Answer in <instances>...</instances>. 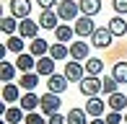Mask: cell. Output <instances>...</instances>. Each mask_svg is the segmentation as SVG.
<instances>
[{
	"instance_id": "cell-1",
	"label": "cell",
	"mask_w": 127,
	"mask_h": 124,
	"mask_svg": "<svg viewBox=\"0 0 127 124\" xmlns=\"http://www.w3.org/2000/svg\"><path fill=\"white\" fill-rule=\"evenodd\" d=\"M55 13L60 16V21H78L80 5L75 3V0H60V5L55 8Z\"/></svg>"
},
{
	"instance_id": "cell-2",
	"label": "cell",
	"mask_w": 127,
	"mask_h": 124,
	"mask_svg": "<svg viewBox=\"0 0 127 124\" xmlns=\"http://www.w3.org/2000/svg\"><path fill=\"white\" fill-rule=\"evenodd\" d=\"M104 91V83L101 78H94V75H86L83 80H80V93L88 96V98H94V96H99Z\"/></svg>"
},
{
	"instance_id": "cell-3",
	"label": "cell",
	"mask_w": 127,
	"mask_h": 124,
	"mask_svg": "<svg viewBox=\"0 0 127 124\" xmlns=\"http://www.w3.org/2000/svg\"><path fill=\"white\" fill-rule=\"evenodd\" d=\"M73 29H75V36L86 39V36H94V34H96V23H94L91 16H80L75 23H73Z\"/></svg>"
},
{
	"instance_id": "cell-4",
	"label": "cell",
	"mask_w": 127,
	"mask_h": 124,
	"mask_svg": "<svg viewBox=\"0 0 127 124\" xmlns=\"http://www.w3.org/2000/svg\"><path fill=\"white\" fill-rule=\"evenodd\" d=\"M60 103H62V101H60L57 93H44L42 96V114L47 116V119L52 114H60Z\"/></svg>"
},
{
	"instance_id": "cell-5",
	"label": "cell",
	"mask_w": 127,
	"mask_h": 124,
	"mask_svg": "<svg viewBox=\"0 0 127 124\" xmlns=\"http://www.w3.org/2000/svg\"><path fill=\"white\" fill-rule=\"evenodd\" d=\"M10 16L18 21H26L31 16V0H10Z\"/></svg>"
},
{
	"instance_id": "cell-6",
	"label": "cell",
	"mask_w": 127,
	"mask_h": 124,
	"mask_svg": "<svg viewBox=\"0 0 127 124\" xmlns=\"http://www.w3.org/2000/svg\"><path fill=\"white\" fill-rule=\"evenodd\" d=\"M83 70H86V65H83V62H67L62 75H65L70 83H80V80L86 78V75H83Z\"/></svg>"
},
{
	"instance_id": "cell-7",
	"label": "cell",
	"mask_w": 127,
	"mask_h": 124,
	"mask_svg": "<svg viewBox=\"0 0 127 124\" xmlns=\"http://www.w3.org/2000/svg\"><path fill=\"white\" fill-rule=\"evenodd\" d=\"M112 39H114V34L109 29H96V34L91 36V44L96 49H106V47H112Z\"/></svg>"
},
{
	"instance_id": "cell-8",
	"label": "cell",
	"mask_w": 127,
	"mask_h": 124,
	"mask_svg": "<svg viewBox=\"0 0 127 124\" xmlns=\"http://www.w3.org/2000/svg\"><path fill=\"white\" fill-rule=\"evenodd\" d=\"M67 83H70V80H67L65 75H57V72H55L52 78H47V93H57V96L65 93L67 91Z\"/></svg>"
},
{
	"instance_id": "cell-9",
	"label": "cell",
	"mask_w": 127,
	"mask_h": 124,
	"mask_svg": "<svg viewBox=\"0 0 127 124\" xmlns=\"http://www.w3.org/2000/svg\"><path fill=\"white\" fill-rule=\"evenodd\" d=\"M88 52H91L88 41H73V44H70V57H73V62H86V60H91Z\"/></svg>"
},
{
	"instance_id": "cell-10",
	"label": "cell",
	"mask_w": 127,
	"mask_h": 124,
	"mask_svg": "<svg viewBox=\"0 0 127 124\" xmlns=\"http://www.w3.org/2000/svg\"><path fill=\"white\" fill-rule=\"evenodd\" d=\"M39 34V21H31V18H26V21H21L18 23V36H24V39H39L36 36Z\"/></svg>"
},
{
	"instance_id": "cell-11",
	"label": "cell",
	"mask_w": 127,
	"mask_h": 124,
	"mask_svg": "<svg viewBox=\"0 0 127 124\" xmlns=\"http://www.w3.org/2000/svg\"><path fill=\"white\" fill-rule=\"evenodd\" d=\"M16 67H18L21 72H36V57H34L31 52H24L16 57Z\"/></svg>"
},
{
	"instance_id": "cell-12",
	"label": "cell",
	"mask_w": 127,
	"mask_h": 124,
	"mask_svg": "<svg viewBox=\"0 0 127 124\" xmlns=\"http://www.w3.org/2000/svg\"><path fill=\"white\" fill-rule=\"evenodd\" d=\"M104 106H106V103H104L99 96H94V98H88V101H86V106H83V109H86V114H88V116H94V119H101Z\"/></svg>"
},
{
	"instance_id": "cell-13",
	"label": "cell",
	"mask_w": 127,
	"mask_h": 124,
	"mask_svg": "<svg viewBox=\"0 0 127 124\" xmlns=\"http://www.w3.org/2000/svg\"><path fill=\"white\" fill-rule=\"evenodd\" d=\"M55 65H57V62L52 60L49 54H47V57H42V60H36V75L52 78V75H55Z\"/></svg>"
},
{
	"instance_id": "cell-14",
	"label": "cell",
	"mask_w": 127,
	"mask_h": 124,
	"mask_svg": "<svg viewBox=\"0 0 127 124\" xmlns=\"http://www.w3.org/2000/svg\"><path fill=\"white\" fill-rule=\"evenodd\" d=\"M49 49H52V44H49V41H44V39H34V41L29 44V52H31L36 60L47 57V54H49Z\"/></svg>"
},
{
	"instance_id": "cell-15",
	"label": "cell",
	"mask_w": 127,
	"mask_h": 124,
	"mask_svg": "<svg viewBox=\"0 0 127 124\" xmlns=\"http://www.w3.org/2000/svg\"><path fill=\"white\" fill-rule=\"evenodd\" d=\"M21 109H24L26 114H31V111L42 109V98H39L36 93H24L21 96Z\"/></svg>"
},
{
	"instance_id": "cell-16",
	"label": "cell",
	"mask_w": 127,
	"mask_h": 124,
	"mask_svg": "<svg viewBox=\"0 0 127 124\" xmlns=\"http://www.w3.org/2000/svg\"><path fill=\"white\" fill-rule=\"evenodd\" d=\"M5 124H21L26 122V111L21 109V106H8V111H5Z\"/></svg>"
},
{
	"instance_id": "cell-17",
	"label": "cell",
	"mask_w": 127,
	"mask_h": 124,
	"mask_svg": "<svg viewBox=\"0 0 127 124\" xmlns=\"http://www.w3.org/2000/svg\"><path fill=\"white\" fill-rule=\"evenodd\" d=\"M39 80H42V75H36V72H21V88H24L26 93H34V88L39 85Z\"/></svg>"
},
{
	"instance_id": "cell-18",
	"label": "cell",
	"mask_w": 127,
	"mask_h": 124,
	"mask_svg": "<svg viewBox=\"0 0 127 124\" xmlns=\"http://www.w3.org/2000/svg\"><path fill=\"white\" fill-rule=\"evenodd\" d=\"M3 101H5V103L21 101V88L16 85V83H5V85H3Z\"/></svg>"
},
{
	"instance_id": "cell-19",
	"label": "cell",
	"mask_w": 127,
	"mask_h": 124,
	"mask_svg": "<svg viewBox=\"0 0 127 124\" xmlns=\"http://www.w3.org/2000/svg\"><path fill=\"white\" fill-rule=\"evenodd\" d=\"M106 29L112 31L114 36H125V34H127V21L122 18V16H114V18H109Z\"/></svg>"
},
{
	"instance_id": "cell-20",
	"label": "cell",
	"mask_w": 127,
	"mask_h": 124,
	"mask_svg": "<svg viewBox=\"0 0 127 124\" xmlns=\"http://www.w3.org/2000/svg\"><path fill=\"white\" fill-rule=\"evenodd\" d=\"M57 21H60V16H57L55 10H42V18H39V26H42V29H52V31H55L57 26H60Z\"/></svg>"
},
{
	"instance_id": "cell-21",
	"label": "cell",
	"mask_w": 127,
	"mask_h": 124,
	"mask_svg": "<svg viewBox=\"0 0 127 124\" xmlns=\"http://www.w3.org/2000/svg\"><path fill=\"white\" fill-rule=\"evenodd\" d=\"M78 5H80V13L91 16V18L101 10V0H78Z\"/></svg>"
},
{
	"instance_id": "cell-22",
	"label": "cell",
	"mask_w": 127,
	"mask_h": 124,
	"mask_svg": "<svg viewBox=\"0 0 127 124\" xmlns=\"http://www.w3.org/2000/svg\"><path fill=\"white\" fill-rule=\"evenodd\" d=\"M106 106H109V111H119V114H122L125 106H127V96H125V93H114V96H109Z\"/></svg>"
},
{
	"instance_id": "cell-23",
	"label": "cell",
	"mask_w": 127,
	"mask_h": 124,
	"mask_svg": "<svg viewBox=\"0 0 127 124\" xmlns=\"http://www.w3.org/2000/svg\"><path fill=\"white\" fill-rule=\"evenodd\" d=\"M83 65H86V75H94V78H99L101 72H104V60H99V57H91V60H86Z\"/></svg>"
},
{
	"instance_id": "cell-24",
	"label": "cell",
	"mask_w": 127,
	"mask_h": 124,
	"mask_svg": "<svg viewBox=\"0 0 127 124\" xmlns=\"http://www.w3.org/2000/svg\"><path fill=\"white\" fill-rule=\"evenodd\" d=\"M67 124H91L88 122V114H86V109H70L67 111Z\"/></svg>"
},
{
	"instance_id": "cell-25",
	"label": "cell",
	"mask_w": 127,
	"mask_h": 124,
	"mask_svg": "<svg viewBox=\"0 0 127 124\" xmlns=\"http://www.w3.org/2000/svg\"><path fill=\"white\" fill-rule=\"evenodd\" d=\"M49 57L55 60V62H62L65 57H70V47H65V44H52V49H49Z\"/></svg>"
},
{
	"instance_id": "cell-26",
	"label": "cell",
	"mask_w": 127,
	"mask_h": 124,
	"mask_svg": "<svg viewBox=\"0 0 127 124\" xmlns=\"http://www.w3.org/2000/svg\"><path fill=\"white\" fill-rule=\"evenodd\" d=\"M55 36H57V41H60V44H65V41H70V39L75 36V29L62 23V26H57V29H55Z\"/></svg>"
},
{
	"instance_id": "cell-27",
	"label": "cell",
	"mask_w": 127,
	"mask_h": 124,
	"mask_svg": "<svg viewBox=\"0 0 127 124\" xmlns=\"http://www.w3.org/2000/svg\"><path fill=\"white\" fill-rule=\"evenodd\" d=\"M16 70H18V67L10 65V62H0V78H3V83H13Z\"/></svg>"
},
{
	"instance_id": "cell-28",
	"label": "cell",
	"mask_w": 127,
	"mask_h": 124,
	"mask_svg": "<svg viewBox=\"0 0 127 124\" xmlns=\"http://www.w3.org/2000/svg\"><path fill=\"white\" fill-rule=\"evenodd\" d=\"M112 75H114V80H117V83H127V60H122V62H114Z\"/></svg>"
},
{
	"instance_id": "cell-29",
	"label": "cell",
	"mask_w": 127,
	"mask_h": 124,
	"mask_svg": "<svg viewBox=\"0 0 127 124\" xmlns=\"http://www.w3.org/2000/svg\"><path fill=\"white\" fill-rule=\"evenodd\" d=\"M5 47H8V52H16V54H24V36H8V41H5Z\"/></svg>"
},
{
	"instance_id": "cell-30",
	"label": "cell",
	"mask_w": 127,
	"mask_h": 124,
	"mask_svg": "<svg viewBox=\"0 0 127 124\" xmlns=\"http://www.w3.org/2000/svg\"><path fill=\"white\" fill-rule=\"evenodd\" d=\"M18 18H13V16H8V18H3V23H0V29H3L8 36H16V31H18Z\"/></svg>"
},
{
	"instance_id": "cell-31",
	"label": "cell",
	"mask_w": 127,
	"mask_h": 124,
	"mask_svg": "<svg viewBox=\"0 0 127 124\" xmlns=\"http://www.w3.org/2000/svg\"><path fill=\"white\" fill-rule=\"evenodd\" d=\"M101 83H104V93H106V96L119 93V91H117V88H119V83L114 80V75H104V78H101Z\"/></svg>"
},
{
	"instance_id": "cell-32",
	"label": "cell",
	"mask_w": 127,
	"mask_h": 124,
	"mask_svg": "<svg viewBox=\"0 0 127 124\" xmlns=\"http://www.w3.org/2000/svg\"><path fill=\"white\" fill-rule=\"evenodd\" d=\"M24 124H47V116H44L42 111H31V114H26Z\"/></svg>"
},
{
	"instance_id": "cell-33",
	"label": "cell",
	"mask_w": 127,
	"mask_h": 124,
	"mask_svg": "<svg viewBox=\"0 0 127 124\" xmlns=\"http://www.w3.org/2000/svg\"><path fill=\"white\" fill-rule=\"evenodd\" d=\"M104 119H106V124H125V116L119 114V111H109Z\"/></svg>"
},
{
	"instance_id": "cell-34",
	"label": "cell",
	"mask_w": 127,
	"mask_h": 124,
	"mask_svg": "<svg viewBox=\"0 0 127 124\" xmlns=\"http://www.w3.org/2000/svg\"><path fill=\"white\" fill-rule=\"evenodd\" d=\"M36 3H39L42 10H55L57 5H60V0H36Z\"/></svg>"
},
{
	"instance_id": "cell-35",
	"label": "cell",
	"mask_w": 127,
	"mask_h": 124,
	"mask_svg": "<svg viewBox=\"0 0 127 124\" xmlns=\"http://www.w3.org/2000/svg\"><path fill=\"white\" fill-rule=\"evenodd\" d=\"M112 5H114V10H117V16H127V0H112Z\"/></svg>"
},
{
	"instance_id": "cell-36",
	"label": "cell",
	"mask_w": 127,
	"mask_h": 124,
	"mask_svg": "<svg viewBox=\"0 0 127 124\" xmlns=\"http://www.w3.org/2000/svg\"><path fill=\"white\" fill-rule=\"evenodd\" d=\"M47 124H67V116H62V114H52L49 119H47Z\"/></svg>"
},
{
	"instance_id": "cell-37",
	"label": "cell",
	"mask_w": 127,
	"mask_h": 124,
	"mask_svg": "<svg viewBox=\"0 0 127 124\" xmlns=\"http://www.w3.org/2000/svg\"><path fill=\"white\" fill-rule=\"evenodd\" d=\"M91 124H106V119H91Z\"/></svg>"
},
{
	"instance_id": "cell-38",
	"label": "cell",
	"mask_w": 127,
	"mask_h": 124,
	"mask_svg": "<svg viewBox=\"0 0 127 124\" xmlns=\"http://www.w3.org/2000/svg\"><path fill=\"white\" fill-rule=\"evenodd\" d=\"M125 124H127V111H125Z\"/></svg>"
}]
</instances>
